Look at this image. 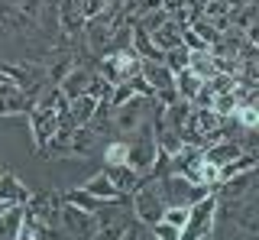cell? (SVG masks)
<instances>
[{
  "label": "cell",
  "instance_id": "cell-1",
  "mask_svg": "<svg viewBox=\"0 0 259 240\" xmlns=\"http://www.w3.org/2000/svg\"><path fill=\"white\" fill-rule=\"evenodd\" d=\"M126 202H130V208H133L136 224H146V227H152V224L162 218V211H165V198H162L159 179H156V175H149V172L140 179V185L130 191Z\"/></svg>",
  "mask_w": 259,
  "mask_h": 240
},
{
  "label": "cell",
  "instance_id": "cell-2",
  "mask_svg": "<svg viewBox=\"0 0 259 240\" xmlns=\"http://www.w3.org/2000/svg\"><path fill=\"white\" fill-rule=\"evenodd\" d=\"M159 159V146H156V130H152V120H143L140 127L133 130V137L126 140V166L133 172H152Z\"/></svg>",
  "mask_w": 259,
  "mask_h": 240
},
{
  "label": "cell",
  "instance_id": "cell-3",
  "mask_svg": "<svg viewBox=\"0 0 259 240\" xmlns=\"http://www.w3.org/2000/svg\"><path fill=\"white\" fill-rule=\"evenodd\" d=\"M140 55H136L133 49H113V52H104L101 59H97V75L104 78L110 88H117V85H123V82H130L133 75H140Z\"/></svg>",
  "mask_w": 259,
  "mask_h": 240
},
{
  "label": "cell",
  "instance_id": "cell-4",
  "mask_svg": "<svg viewBox=\"0 0 259 240\" xmlns=\"http://www.w3.org/2000/svg\"><path fill=\"white\" fill-rule=\"evenodd\" d=\"M152 104H156V98H149V94H133V98H126L123 104L110 107V124L117 127V130H130V133H133L143 120H152L159 114V110L152 114Z\"/></svg>",
  "mask_w": 259,
  "mask_h": 240
},
{
  "label": "cell",
  "instance_id": "cell-5",
  "mask_svg": "<svg viewBox=\"0 0 259 240\" xmlns=\"http://www.w3.org/2000/svg\"><path fill=\"white\" fill-rule=\"evenodd\" d=\"M149 175H152V172H149ZM156 179H159L162 198H165V208H168V205H185V208H191L194 202H201L204 195H210L207 188L194 185V182L182 179V175H175V172H162V175H156Z\"/></svg>",
  "mask_w": 259,
  "mask_h": 240
},
{
  "label": "cell",
  "instance_id": "cell-6",
  "mask_svg": "<svg viewBox=\"0 0 259 240\" xmlns=\"http://www.w3.org/2000/svg\"><path fill=\"white\" fill-rule=\"evenodd\" d=\"M59 208H62V191H32L29 202L23 205V218L26 221H46V224H55L59 218Z\"/></svg>",
  "mask_w": 259,
  "mask_h": 240
},
{
  "label": "cell",
  "instance_id": "cell-7",
  "mask_svg": "<svg viewBox=\"0 0 259 240\" xmlns=\"http://www.w3.org/2000/svg\"><path fill=\"white\" fill-rule=\"evenodd\" d=\"M32 101H36V94L23 91V88L13 85L10 78L0 82V117H26Z\"/></svg>",
  "mask_w": 259,
  "mask_h": 240
},
{
  "label": "cell",
  "instance_id": "cell-8",
  "mask_svg": "<svg viewBox=\"0 0 259 240\" xmlns=\"http://www.w3.org/2000/svg\"><path fill=\"white\" fill-rule=\"evenodd\" d=\"M29 185L26 182H20V175H13V172H4L0 175V205H26L29 202Z\"/></svg>",
  "mask_w": 259,
  "mask_h": 240
},
{
  "label": "cell",
  "instance_id": "cell-9",
  "mask_svg": "<svg viewBox=\"0 0 259 240\" xmlns=\"http://www.w3.org/2000/svg\"><path fill=\"white\" fill-rule=\"evenodd\" d=\"M104 175H107V179L113 182V188H117L123 198H130V191L140 185V179H143V175H140V172H133L126 163H120V166H104Z\"/></svg>",
  "mask_w": 259,
  "mask_h": 240
},
{
  "label": "cell",
  "instance_id": "cell-10",
  "mask_svg": "<svg viewBox=\"0 0 259 240\" xmlns=\"http://www.w3.org/2000/svg\"><path fill=\"white\" fill-rule=\"evenodd\" d=\"M182 29H185L182 23H175L172 17H168L159 29H152L149 39L156 43V49H159V52H165V49H175V46H182Z\"/></svg>",
  "mask_w": 259,
  "mask_h": 240
},
{
  "label": "cell",
  "instance_id": "cell-11",
  "mask_svg": "<svg viewBox=\"0 0 259 240\" xmlns=\"http://www.w3.org/2000/svg\"><path fill=\"white\" fill-rule=\"evenodd\" d=\"M81 188H84L88 195H94L97 202H123V195H120V191L113 188V182L107 179V175H104V169L97 172V175H91V179H88Z\"/></svg>",
  "mask_w": 259,
  "mask_h": 240
},
{
  "label": "cell",
  "instance_id": "cell-12",
  "mask_svg": "<svg viewBox=\"0 0 259 240\" xmlns=\"http://www.w3.org/2000/svg\"><path fill=\"white\" fill-rule=\"evenodd\" d=\"M20 227H23V208L7 205L0 211V240H20Z\"/></svg>",
  "mask_w": 259,
  "mask_h": 240
},
{
  "label": "cell",
  "instance_id": "cell-13",
  "mask_svg": "<svg viewBox=\"0 0 259 240\" xmlns=\"http://www.w3.org/2000/svg\"><path fill=\"white\" fill-rule=\"evenodd\" d=\"M188 71H194V75L204 82V78H210L217 71V62H214V55H210L207 49H201V52H191L188 55Z\"/></svg>",
  "mask_w": 259,
  "mask_h": 240
},
{
  "label": "cell",
  "instance_id": "cell-14",
  "mask_svg": "<svg viewBox=\"0 0 259 240\" xmlns=\"http://www.w3.org/2000/svg\"><path fill=\"white\" fill-rule=\"evenodd\" d=\"M198 88H201V78L194 75V71H188V68H185V71H175V94L182 101L191 104V98L198 94Z\"/></svg>",
  "mask_w": 259,
  "mask_h": 240
},
{
  "label": "cell",
  "instance_id": "cell-15",
  "mask_svg": "<svg viewBox=\"0 0 259 240\" xmlns=\"http://www.w3.org/2000/svg\"><path fill=\"white\" fill-rule=\"evenodd\" d=\"M62 202H68V205H75V208H81V211H97L104 202H97L94 195H88L84 188H68V191H62Z\"/></svg>",
  "mask_w": 259,
  "mask_h": 240
},
{
  "label": "cell",
  "instance_id": "cell-16",
  "mask_svg": "<svg viewBox=\"0 0 259 240\" xmlns=\"http://www.w3.org/2000/svg\"><path fill=\"white\" fill-rule=\"evenodd\" d=\"M233 124H237L240 130H256V127H259L256 104H237V110H233Z\"/></svg>",
  "mask_w": 259,
  "mask_h": 240
},
{
  "label": "cell",
  "instance_id": "cell-17",
  "mask_svg": "<svg viewBox=\"0 0 259 240\" xmlns=\"http://www.w3.org/2000/svg\"><path fill=\"white\" fill-rule=\"evenodd\" d=\"M188 55H191V52L185 49V46H175V49H165L162 62H165V68L175 75V71H185V68H188Z\"/></svg>",
  "mask_w": 259,
  "mask_h": 240
},
{
  "label": "cell",
  "instance_id": "cell-18",
  "mask_svg": "<svg viewBox=\"0 0 259 240\" xmlns=\"http://www.w3.org/2000/svg\"><path fill=\"white\" fill-rule=\"evenodd\" d=\"M126 163V140H113L104 149V166H120Z\"/></svg>",
  "mask_w": 259,
  "mask_h": 240
},
{
  "label": "cell",
  "instance_id": "cell-19",
  "mask_svg": "<svg viewBox=\"0 0 259 240\" xmlns=\"http://www.w3.org/2000/svg\"><path fill=\"white\" fill-rule=\"evenodd\" d=\"M71 4H75V10H78L84 20H91V17H97V13H101L104 7L110 4V0H71Z\"/></svg>",
  "mask_w": 259,
  "mask_h": 240
},
{
  "label": "cell",
  "instance_id": "cell-20",
  "mask_svg": "<svg viewBox=\"0 0 259 240\" xmlns=\"http://www.w3.org/2000/svg\"><path fill=\"white\" fill-rule=\"evenodd\" d=\"M149 234H152V240H178V237H182V230L172 227L168 221H156L149 227Z\"/></svg>",
  "mask_w": 259,
  "mask_h": 240
},
{
  "label": "cell",
  "instance_id": "cell-21",
  "mask_svg": "<svg viewBox=\"0 0 259 240\" xmlns=\"http://www.w3.org/2000/svg\"><path fill=\"white\" fill-rule=\"evenodd\" d=\"M230 7H246V4H256V0H227Z\"/></svg>",
  "mask_w": 259,
  "mask_h": 240
},
{
  "label": "cell",
  "instance_id": "cell-22",
  "mask_svg": "<svg viewBox=\"0 0 259 240\" xmlns=\"http://www.w3.org/2000/svg\"><path fill=\"white\" fill-rule=\"evenodd\" d=\"M0 82H7V75H4V68H0Z\"/></svg>",
  "mask_w": 259,
  "mask_h": 240
},
{
  "label": "cell",
  "instance_id": "cell-23",
  "mask_svg": "<svg viewBox=\"0 0 259 240\" xmlns=\"http://www.w3.org/2000/svg\"><path fill=\"white\" fill-rule=\"evenodd\" d=\"M4 172H7V169H4V166H0V175H4Z\"/></svg>",
  "mask_w": 259,
  "mask_h": 240
}]
</instances>
